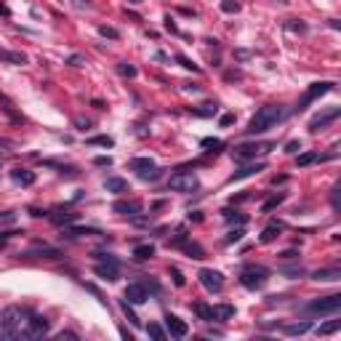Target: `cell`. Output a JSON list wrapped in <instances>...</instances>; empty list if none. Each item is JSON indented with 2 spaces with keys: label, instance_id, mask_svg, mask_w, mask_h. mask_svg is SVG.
<instances>
[{
  "label": "cell",
  "instance_id": "obj_1",
  "mask_svg": "<svg viewBox=\"0 0 341 341\" xmlns=\"http://www.w3.org/2000/svg\"><path fill=\"white\" fill-rule=\"evenodd\" d=\"M30 317H32V312L24 309V307L3 309V314H0V336L3 338H24Z\"/></svg>",
  "mask_w": 341,
  "mask_h": 341
},
{
  "label": "cell",
  "instance_id": "obj_2",
  "mask_svg": "<svg viewBox=\"0 0 341 341\" xmlns=\"http://www.w3.org/2000/svg\"><path fill=\"white\" fill-rule=\"evenodd\" d=\"M283 107L280 104H267V107H261V110H256V115L251 117V123H248V131L251 136H256V134H264V131H269V128H275L280 120H283Z\"/></svg>",
  "mask_w": 341,
  "mask_h": 341
},
{
  "label": "cell",
  "instance_id": "obj_3",
  "mask_svg": "<svg viewBox=\"0 0 341 341\" xmlns=\"http://www.w3.org/2000/svg\"><path fill=\"white\" fill-rule=\"evenodd\" d=\"M341 309V296L338 293H331V296H323V299H314L307 304V312L312 314H338Z\"/></svg>",
  "mask_w": 341,
  "mask_h": 341
},
{
  "label": "cell",
  "instance_id": "obj_4",
  "mask_svg": "<svg viewBox=\"0 0 341 341\" xmlns=\"http://www.w3.org/2000/svg\"><path fill=\"white\" fill-rule=\"evenodd\" d=\"M128 168L136 171V176H139V179H144V181L160 179V168L149 158H131V160H128Z\"/></svg>",
  "mask_w": 341,
  "mask_h": 341
},
{
  "label": "cell",
  "instance_id": "obj_5",
  "mask_svg": "<svg viewBox=\"0 0 341 341\" xmlns=\"http://www.w3.org/2000/svg\"><path fill=\"white\" fill-rule=\"evenodd\" d=\"M96 267H93V272H96L101 280H110V283H115L117 275H120V269H117V258L110 256V253H96Z\"/></svg>",
  "mask_w": 341,
  "mask_h": 341
},
{
  "label": "cell",
  "instance_id": "obj_6",
  "mask_svg": "<svg viewBox=\"0 0 341 341\" xmlns=\"http://www.w3.org/2000/svg\"><path fill=\"white\" fill-rule=\"evenodd\" d=\"M168 187L173 192H195L200 187V181H197V176L192 171H179V173H173L168 179Z\"/></svg>",
  "mask_w": 341,
  "mask_h": 341
},
{
  "label": "cell",
  "instance_id": "obj_7",
  "mask_svg": "<svg viewBox=\"0 0 341 341\" xmlns=\"http://www.w3.org/2000/svg\"><path fill=\"white\" fill-rule=\"evenodd\" d=\"M264 152H269V144H258V142H243V144H238V147L232 149V155H234V160L245 163V160H256L258 155H264Z\"/></svg>",
  "mask_w": 341,
  "mask_h": 341
},
{
  "label": "cell",
  "instance_id": "obj_8",
  "mask_svg": "<svg viewBox=\"0 0 341 341\" xmlns=\"http://www.w3.org/2000/svg\"><path fill=\"white\" fill-rule=\"evenodd\" d=\"M328 91H333V83H328V80H320V83H312L307 91H304V96H301V101H299L296 112H304V110H307V107H309V104H312L314 99L325 96Z\"/></svg>",
  "mask_w": 341,
  "mask_h": 341
},
{
  "label": "cell",
  "instance_id": "obj_9",
  "mask_svg": "<svg viewBox=\"0 0 341 341\" xmlns=\"http://www.w3.org/2000/svg\"><path fill=\"white\" fill-rule=\"evenodd\" d=\"M264 283H267V269H261V267H251V269H245V272L240 275V285L248 288V291L264 288Z\"/></svg>",
  "mask_w": 341,
  "mask_h": 341
},
{
  "label": "cell",
  "instance_id": "obj_10",
  "mask_svg": "<svg viewBox=\"0 0 341 341\" xmlns=\"http://www.w3.org/2000/svg\"><path fill=\"white\" fill-rule=\"evenodd\" d=\"M341 117V107H331V110H325V112H320V115H314L312 120H309V131L312 134H317V131H323V128H328L331 123H336Z\"/></svg>",
  "mask_w": 341,
  "mask_h": 341
},
{
  "label": "cell",
  "instance_id": "obj_11",
  "mask_svg": "<svg viewBox=\"0 0 341 341\" xmlns=\"http://www.w3.org/2000/svg\"><path fill=\"white\" fill-rule=\"evenodd\" d=\"M197 277H200V283H203V288H208V291H214V293L224 291V275L216 272V269H200Z\"/></svg>",
  "mask_w": 341,
  "mask_h": 341
},
{
  "label": "cell",
  "instance_id": "obj_12",
  "mask_svg": "<svg viewBox=\"0 0 341 341\" xmlns=\"http://www.w3.org/2000/svg\"><path fill=\"white\" fill-rule=\"evenodd\" d=\"M48 331H51V323L45 320V317H40V314H32V317H30V323H27V333H24V338H43Z\"/></svg>",
  "mask_w": 341,
  "mask_h": 341
},
{
  "label": "cell",
  "instance_id": "obj_13",
  "mask_svg": "<svg viewBox=\"0 0 341 341\" xmlns=\"http://www.w3.org/2000/svg\"><path fill=\"white\" fill-rule=\"evenodd\" d=\"M147 299H149V291H147L144 283H131L125 288V301L128 304H144Z\"/></svg>",
  "mask_w": 341,
  "mask_h": 341
},
{
  "label": "cell",
  "instance_id": "obj_14",
  "mask_svg": "<svg viewBox=\"0 0 341 341\" xmlns=\"http://www.w3.org/2000/svg\"><path fill=\"white\" fill-rule=\"evenodd\" d=\"M166 328H168V333L176 336V338H184L187 333H190V325H187L181 317H176V314H166Z\"/></svg>",
  "mask_w": 341,
  "mask_h": 341
},
{
  "label": "cell",
  "instance_id": "obj_15",
  "mask_svg": "<svg viewBox=\"0 0 341 341\" xmlns=\"http://www.w3.org/2000/svg\"><path fill=\"white\" fill-rule=\"evenodd\" d=\"M115 214H123V216H136L142 214V203L139 200H117V203L112 205Z\"/></svg>",
  "mask_w": 341,
  "mask_h": 341
},
{
  "label": "cell",
  "instance_id": "obj_16",
  "mask_svg": "<svg viewBox=\"0 0 341 341\" xmlns=\"http://www.w3.org/2000/svg\"><path fill=\"white\" fill-rule=\"evenodd\" d=\"M80 214H75V211H62V208H56L48 214V219L54 221L56 227H67V224H72V221H77Z\"/></svg>",
  "mask_w": 341,
  "mask_h": 341
},
{
  "label": "cell",
  "instance_id": "obj_17",
  "mask_svg": "<svg viewBox=\"0 0 341 341\" xmlns=\"http://www.w3.org/2000/svg\"><path fill=\"white\" fill-rule=\"evenodd\" d=\"M312 280H317V283H333V280H341V269L338 267L317 269V272L312 275Z\"/></svg>",
  "mask_w": 341,
  "mask_h": 341
},
{
  "label": "cell",
  "instance_id": "obj_18",
  "mask_svg": "<svg viewBox=\"0 0 341 341\" xmlns=\"http://www.w3.org/2000/svg\"><path fill=\"white\" fill-rule=\"evenodd\" d=\"M104 190H107V192H115V195H125V192H131V187H128V181H125V179L110 176V179L104 181Z\"/></svg>",
  "mask_w": 341,
  "mask_h": 341
},
{
  "label": "cell",
  "instance_id": "obj_19",
  "mask_svg": "<svg viewBox=\"0 0 341 341\" xmlns=\"http://www.w3.org/2000/svg\"><path fill=\"white\" fill-rule=\"evenodd\" d=\"M11 179L21 187H32L35 184V171H27V168H14L11 171Z\"/></svg>",
  "mask_w": 341,
  "mask_h": 341
},
{
  "label": "cell",
  "instance_id": "obj_20",
  "mask_svg": "<svg viewBox=\"0 0 341 341\" xmlns=\"http://www.w3.org/2000/svg\"><path fill=\"white\" fill-rule=\"evenodd\" d=\"M264 168H267L264 163H256V166H245V168H240V171H234L229 181H240V179H248V176H256V173H261Z\"/></svg>",
  "mask_w": 341,
  "mask_h": 341
},
{
  "label": "cell",
  "instance_id": "obj_21",
  "mask_svg": "<svg viewBox=\"0 0 341 341\" xmlns=\"http://www.w3.org/2000/svg\"><path fill=\"white\" fill-rule=\"evenodd\" d=\"M0 62H6V64H27V56H24V54H19V51L0 48Z\"/></svg>",
  "mask_w": 341,
  "mask_h": 341
},
{
  "label": "cell",
  "instance_id": "obj_22",
  "mask_svg": "<svg viewBox=\"0 0 341 341\" xmlns=\"http://www.w3.org/2000/svg\"><path fill=\"white\" fill-rule=\"evenodd\" d=\"M307 331H312V323H309V320H304V323H291V325L283 328L285 336H301V333H307Z\"/></svg>",
  "mask_w": 341,
  "mask_h": 341
},
{
  "label": "cell",
  "instance_id": "obj_23",
  "mask_svg": "<svg viewBox=\"0 0 341 341\" xmlns=\"http://www.w3.org/2000/svg\"><path fill=\"white\" fill-rule=\"evenodd\" d=\"M280 232H283V224H280V221H272V224H269L264 232H261V243H272V240H277L280 238Z\"/></svg>",
  "mask_w": 341,
  "mask_h": 341
},
{
  "label": "cell",
  "instance_id": "obj_24",
  "mask_svg": "<svg viewBox=\"0 0 341 341\" xmlns=\"http://www.w3.org/2000/svg\"><path fill=\"white\" fill-rule=\"evenodd\" d=\"M24 256H38V258H59L62 253H59L56 248H48V245H40V248H32V251H27Z\"/></svg>",
  "mask_w": 341,
  "mask_h": 341
},
{
  "label": "cell",
  "instance_id": "obj_25",
  "mask_svg": "<svg viewBox=\"0 0 341 341\" xmlns=\"http://www.w3.org/2000/svg\"><path fill=\"white\" fill-rule=\"evenodd\" d=\"M192 309H195V314L200 317V320H205V323L214 320V307H208V304L197 301V304H192Z\"/></svg>",
  "mask_w": 341,
  "mask_h": 341
},
{
  "label": "cell",
  "instance_id": "obj_26",
  "mask_svg": "<svg viewBox=\"0 0 341 341\" xmlns=\"http://www.w3.org/2000/svg\"><path fill=\"white\" fill-rule=\"evenodd\" d=\"M134 256L139 258V261H147V258L155 256V245H136V248H134Z\"/></svg>",
  "mask_w": 341,
  "mask_h": 341
},
{
  "label": "cell",
  "instance_id": "obj_27",
  "mask_svg": "<svg viewBox=\"0 0 341 341\" xmlns=\"http://www.w3.org/2000/svg\"><path fill=\"white\" fill-rule=\"evenodd\" d=\"M232 314H234V307H229V304H221V307H214V320H229Z\"/></svg>",
  "mask_w": 341,
  "mask_h": 341
},
{
  "label": "cell",
  "instance_id": "obj_28",
  "mask_svg": "<svg viewBox=\"0 0 341 341\" xmlns=\"http://www.w3.org/2000/svg\"><path fill=\"white\" fill-rule=\"evenodd\" d=\"M341 328V320H331V323H325V325H320L317 328V336H331V333H336Z\"/></svg>",
  "mask_w": 341,
  "mask_h": 341
},
{
  "label": "cell",
  "instance_id": "obj_29",
  "mask_svg": "<svg viewBox=\"0 0 341 341\" xmlns=\"http://www.w3.org/2000/svg\"><path fill=\"white\" fill-rule=\"evenodd\" d=\"M64 234H69V238H83V234H99V229H91V227H69Z\"/></svg>",
  "mask_w": 341,
  "mask_h": 341
},
{
  "label": "cell",
  "instance_id": "obj_30",
  "mask_svg": "<svg viewBox=\"0 0 341 341\" xmlns=\"http://www.w3.org/2000/svg\"><path fill=\"white\" fill-rule=\"evenodd\" d=\"M120 309H123V314L128 317V323H131V325H142V320H139V317H136V312L131 309V307H128V301H120Z\"/></svg>",
  "mask_w": 341,
  "mask_h": 341
},
{
  "label": "cell",
  "instance_id": "obj_31",
  "mask_svg": "<svg viewBox=\"0 0 341 341\" xmlns=\"http://www.w3.org/2000/svg\"><path fill=\"white\" fill-rule=\"evenodd\" d=\"M200 144H203L208 152H221L224 149V142H221V139H203Z\"/></svg>",
  "mask_w": 341,
  "mask_h": 341
},
{
  "label": "cell",
  "instance_id": "obj_32",
  "mask_svg": "<svg viewBox=\"0 0 341 341\" xmlns=\"http://www.w3.org/2000/svg\"><path fill=\"white\" fill-rule=\"evenodd\" d=\"M88 144H93V147H112L115 139H112V136H91Z\"/></svg>",
  "mask_w": 341,
  "mask_h": 341
},
{
  "label": "cell",
  "instance_id": "obj_33",
  "mask_svg": "<svg viewBox=\"0 0 341 341\" xmlns=\"http://www.w3.org/2000/svg\"><path fill=\"white\" fill-rule=\"evenodd\" d=\"M147 333L155 338V341H163V338H166V331H163L158 323H149V325H147Z\"/></svg>",
  "mask_w": 341,
  "mask_h": 341
},
{
  "label": "cell",
  "instance_id": "obj_34",
  "mask_svg": "<svg viewBox=\"0 0 341 341\" xmlns=\"http://www.w3.org/2000/svg\"><path fill=\"white\" fill-rule=\"evenodd\" d=\"M314 160H320V155H314V152H304V155H299V168H304V166H312Z\"/></svg>",
  "mask_w": 341,
  "mask_h": 341
},
{
  "label": "cell",
  "instance_id": "obj_35",
  "mask_svg": "<svg viewBox=\"0 0 341 341\" xmlns=\"http://www.w3.org/2000/svg\"><path fill=\"white\" fill-rule=\"evenodd\" d=\"M221 11H224V14H238L240 3L238 0H221Z\"/></svg>",
  "mask_w": 341,
  "mask_h": 341
},
{
  "label": "cell",
  "instance_id": "obj_36",
  "mask_svg": "<svg viewBox=\"0 0 341 341\" xmlns=\"http://www.w3.org/2000/svg\"><path fill=\"white\" fill-rule=\"evenodd\" d=\"M117 72H120L123 77H136V67H134V64H125V62H123V64H117Z\"/></svg>",
  "mask_w": 341,
  "mask_h": 341
},
{
  "label": "cell",
  "instance_id": "obj_37",
  "mask_svg": "<svg viewBox=\"0 0 341 341\" xmlns=\"http://www.w3.org/2000/svg\"><path fill=\"white\" fill-rule=\"evenodd\" d=\"M224 219H227V221H238V224H245V216L238 214V211H232V208L224 211Z\"/></svg>",
  "mask_w": 341,
  "mask_h": 341
},
{
  "label": "cell",
  "instance_id": "obj_38",
  "mask_svg": "<svg viewBox=\"0 0 341 341\" xmlns=\"http://www.w3.org/2000/svg\"><path fill=\"white\" fill-rule=\"evenodd\" d=\"M99 32L104 35V38H110V40H117V38H120V32H117L115 27H107V24H101V27H99Z\"/></svg>",
  "mask_w": 341,
  "mask_h": 341
},
{
  "label": "cell",
  "instance_id": "obj_39",
  "mask_svg": "<svg viewBox=\"0 0 341 341\" xmlns=\"http://www.w3.org/2000/svg\"><path fill=\"white\" fill-rule=\"evenodd\" d=\"M176 62H179V64L184 67V69H192V72H200V67H197V64H192L190 59H187V56H181V54L176 56Z\"/></svg>",
  "mask_w": 341,
  "mask_h": 341
},
{
  "label": "cell",
  "instance_id": "obj_40",
  "mask_svg": "<svg viewBox=\"0 0 341 341\" xmlns=\"http://www.w3.org/2000/svg\"><path fill=\"white\" fill-rule=\"evenodd\" d=\"M285 200V195H275V197H269L267 203H264V211H272V208H277L280 203Z\"/></svg>",
  "mask_w": 341,
  "mask_h": 341
},
{
  "label": "cell",
  "instance_id": "obj_41",
  "mask_svg": "<svg viewBox=\"0 0 341 341\" xmlns=\"http://www.w3.org/2000/svg\"><path fill=\"white\" fill-rule=\"evenodd\" d=\"M288 30H291V32H307V24H301V21L291 19V21H288Z\"/></svg>",
  "mask_w": 341,
  "mask_h": 341
},
{
  "label": "cell",
  "instance_id": "obj_42",
  "mask_svg": "<svg viewBox=\"0 0 341 341\" xmlns=\"http://www.w3.org/2000/svg\"><path fill=\"white\" fill-rule=\"evenodd\" d=\"M232 123H234V115H232V112H229V115H221V117H219V125H221V128H227V125H232Z\"/></svg>",
  "mask_w": 341,
  "mask_h": 341
},
{
  "label": "cell",
  "instance_id": "obj_43",
  "mask_svg": "<svg viewBox=\"0 0 341 341\" xmlns=\"http://www.w3.org/2000/svg\"><path fill=\"white\" fill-rule=\"evenodd\" d=\"M171 275H173V283L181 288V285H184V275H181V272H179V269H176V267L171 269Z\"/></svg>",
  "mask_w": 341,
  "mask_h": 341
},
{
  "label": "cell",
  "instance_id": "obj_44",
  "mask_svg": "<svg viewBox=\"0 0 341 341\" xmlns=\"http://www.w3.org/2000/svg\"><path fill=\"white\" fill-rule=\"evenodd\" d=\"M338 192H341V187H333V195H331V203H333V208H336V211L341 208V203H338Z\"/></svg>",
  "mask_w": 341,
  "mask_h": 341
},
{
  "label": "cell",
  "instance_id": "obj_45",
  "mask_svg": "<svg viewBox=\"0 0 341 341\" xmlns=\"http://www.w3.org/2000/svg\"><path fill=\"white\" fill-rule=\"evenodd\" d=\"M243 238V229H234V232H229V238H227V243H238Z\"/></svg>",
  "mask_w": 341,
  "mask_h": 341
},
{
  "label": "cell",
  "instance_id": "obj_46",
  "mask_svg": "<svg viewBox=\"0 0 341 341\" xmlns=\"http://www.w3.org/2000/svg\"><path fill=\"white\" fill-rule=\"evenodd\" d=\"M56 338H59V341H64V338H77V333H72V331H62Z\"/></svg>",
  "mask_w": 341,
  "mask_h": 341
},
{
  "label": "cell",
  "instance_id": "obj_47",
  "mask_svg": "<svg viewBox=\"0 0 341 341\" xmlns=\"http://www.w3.org/2000/svg\"><path fill=\"white\" fill-rule=\"evenodd\" d=\"M93 163H96V166H101V168H104V166H107V168L112 166V160H110V158H96Z\"/></svg>",
  "mask_w": 341,
  "mask_h": 341
},
{
  "label": "cell",
  "instance_id": "obj_48",
  "mask_svg": "<svg viewBox=\"0 0 341 341\" xmlns=\"http://www.w3.org/2000/svg\"><path fill=\"white\" fill-rule=\"evenodd\" d=\"M166 30H168V32H179V27L173 24V19H171V16H166Z\"/></svg>",
  "mask_w": 341,
  "mask_h": 341
},
{
  "label": "cell",
  "instance_id": "obj_49",
  "mask_svg": "<svg viewBox=\"0 0 341 341\" xmlns=\"http://www.w3.org/2000/svg\"><path fill=\"white\" fill-rule=\"evenodd\" d=\"M299 149H301V144H299V142H291L285 152H299Z\"/></svg>",
  "mask_w": 341,
  "mask_h": 341
},
{
  "label": "cell",
  "instance_id": "obj_50",
  "mask_svg": "<svg viewBox=\"0 0 341 341\" xmlns=\"http://www.w3.org/2000/svg\"><path fill=\"white\" fill-rule=\"evenodd\" d=\"M8 238H11V234H8V232H0V248H3V245L8 243Z\"/></svg>",
  "mask_w": 341,
  "mask_h": 341
},
{
  "label": "cell",
  "instance_id": "obj_51",
  "mask_svg": "<svg viewBox=\"0 0 341 341\" xmlns=\"http://www.w3.org/2000/svg\"><path fill=\"white\" fill-rule=\"evenodd\" d=\"M69 64H72V67H80V64H83V59H80V56H72V59H69Z\"/></svg>",
  "mask_w": 341,
  "mask_h": 341
},
{
  "label": "cell",
  "instance_id": "obj_52",
  "mask_svg": "<svg viewBox=\"0 0 341 341\" xmlns=\"http://www.w3.org/2000/svg\"><path fill=\"white\" fill-rule=\"evenodd\" d=\"M0 14H3V16H11V8H8L6 3H0Z\"/></svg>",
  "mask_w": 341,
  "mask_h": 341
},
{
  "label": "cell",
  "instance_id": "obj_53",
  "mask_svg": "<svg viewBox=\"0 0 341 341\" xmlns=\"http://www.w3.org/2000/svg\"><path fill=\"white\" fill-rule=\"evenodd\" d=\"M16 216L14 214H3V216H0V221H3V224H6V221H14Z\"/></svg>",
  "mask_w": 341,
  "mask_h": 341
},
{
  "label": "cell",
  "instance_id": "obj_54",
  "mask_svg": "<svg viewBox=\"0 0 341 341\" xmlns=\"http://www.w3.org/2000/svg\"><path fill=\"white\" fill-rule=\"evenodd\" d=\"M131 3H134V6H139V3H142V0H131Z\"/></svg>",
  "mask_w": 341,
  "mask_h": 341
}]
</instances>
